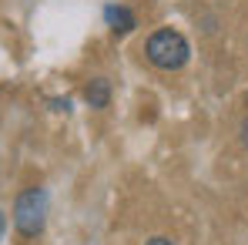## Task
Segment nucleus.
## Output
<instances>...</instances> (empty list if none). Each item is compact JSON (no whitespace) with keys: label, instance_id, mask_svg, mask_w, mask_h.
<instances>
[{"label":"nucleus","instance_id":"1","mask_svg":"<svg viewBox=\"0 0 248 245\" xmlns=\"http://www.w3.org/2000/svg\"><path fill=\"white\" fill-rule=\"evenodd\" d=\"M144 57L158 71H181L188 64V57H191V44H188V37L181 31L161 27L144 41Z\"/></svg>","mask_w":248,"mask_h":245},{"label":"nucleus","instance_id":"2","mask_svg":"<svg viewBox=\"0 0 248 245\" xmlns=\"http://www.w3.org/2000/svg\"><path fill=\"white\" fill-rule=\"evenodd\" d=\"M47 208H50V198L44 188H24L14 198V229L24 239H37L47 225Z\"/></svg>","mask_w":248,"mask_h":245},{"label":"nucleus","instance_id":"3","mask_svg":"<svg viewBox=\"0 0 248 245\" xmlns=\"http://www.w3.org/2000/svg\"><path fill=\"white\" fill-rule=\"evenodd\" d=\"M104 20H108V27H111L114 34H131V31L138 27V17H134L127 7H121V3H108V7H104Z\"/></svg>","mask_w":248,"mask_h":245},{"label":"nucleus","instance_id":"4","mask_svg":"<svg viewBox=\"0 0 248 245\" xmlns=\"http://www.w3.org/2000/svg\"><path fill=\"white\" fill-rule=\"evenodd\" d=\"M84 101H87V108H94V111L108 108V104H111V81H108V78H91L87 87H84Z\"/></svg>","mask_w":248,"mask_h":245},{"label":"nucleus","instance_id":"5","mask_svg":"<svg viewBox=\"0 0 248 245\" xmlns=\"http://www.w3.org/2000/svg\"><path fill=\"white\" fill-rule=\"evenodd\" d=\"M50 108H54V111H71V101H67V98H64V101H61V98H54V101H50Z\"/></svg>","mask_w":248,"mask_h":245},{"label":"nucleus","instance_id":"6","mask_svg":"<svg viewBox=\"0 0 248 245\" xmlns=\"http://www.w3.org/2000/svg\"><path fill=\"white\" fill-rule=\"evenodd\" d=\"M238 138H242V145L248 148V118L242 121V128H238Z\"/></svg>","mask_w":248,"mask_h":245},{"label":"nucleus","instance_id":"7","mask_svg":"<svg viewBox=\"0 0 248 245\" xmlns=\"http://www.w3.org/2000/svg\"><path fill=\"white\" fill-rule=\"evenodd\" d=\"M144 245H174V242H168V239H161V235H158V239H148Z\"/></svg>","mask_w":248,"mask_h":245},{"label":"nucleus","instance_id":"8","mask_svg":"<svg viewBox=\"0 0 248 245\" xmlns=\"http://www.w3.org/2000/svg\"><path fill=\"white\" fill-rule=\"evenodd\" d=\"M3 232H7V215L0 212V239H3Z\"/></svg>","mask_w":248,"mask_h":245}]
</instances>
